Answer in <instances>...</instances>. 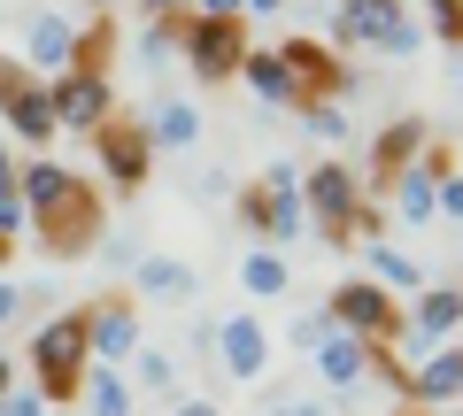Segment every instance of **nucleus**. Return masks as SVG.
<instances>
[{"label":"nucleus","instance_id":"1","mask_svg":"<svg viewBox=\"0 0 463 416\" xmlns=\"http://www.w3.org/2000/svg\"><path fill=\"white\" fill-rule=\"evenodd\" d=\"M16 193H24V217H32V239L54 254V263L93 254L100 232H109L93 178H78V170L47 162V154H24V162H16Z\"/></svg>","mask_w":463,"mask_h":416},{"label":"nucleus","instance_id":"2","mask_svg":"<svg viewBox=\"0 0 463 416\" xmlns=\"http://www.w3.org/2000/svg\"><path fill=\"white\" fill-rule=\"evenodd\" d=\"M85 370H93V339H85V309H62V317H47L32 332V385L54 401H78Z\"/></svg>","mask_w":463,"mask_h":416},{"label":"nucleus","instance_id":"3","mask_svg":"<svg viewBox=\"0 0 463 416\" xmlns=\"http://www.w3.org/2000/svg\"><path fill=\"white\" fill-rule=\"evenodd\" d=\"M301 208H309V232L325 239L332 254L355 247V208H364V178L340 162V154H325V162L301 170Z\"/></svg>","mask_w":463,"mask_h":416},{"label":"nucleus","instance_id":"4","mask_svg":"<svg viewBox=\"0 0 463 416\" xmlns=\"http://www.w3.org/2000/svg\"><path fill=\"white\" fill-rule=\"evenodd\" d=\"M240 224L263 232V247H286V239L309 232V208H301V170L294 162H270L263 178L240 193Z\"/></svg>","mask_w":463,"mask_h":416},{"label":"nucleus","instance_id":"5","mask_svg":"<svg viewBox=\"0 0 463 416\" xmlns=\"http://www.w3.org/2000/svg\"><path fill=\"white\" fill-rule=\"evenodd\" d=\"M248 23L240 16H185V32H178V54H185V69H194L201 85H224V78H240V62H248Z\"/></svg>","mask_w":463,"mask_h":416},{"label":"nucleus","instance_id":"6","mask_svg":"<svg viewBox=\"0 0 463 416\" xmlns=\"http://www.w3.org/2000/svg\"><path fill=\"white\" fill-rule=\"evenodd\" d=\"M279 62H286V78H294L301 100H340L347 108V100L364 93V69H347L325 39H279Z\"/></svg>","mask_w":463,"mask_h":416},{"label":"nucleus","instance_id":"7","mask_svg":"<svg viewBox=\"0 0 463 416\" xmlns=\"http://www.w3.org/2000/svg\"><path fill=\"white\" fill-rule=\"evenodd\" d=\"M325 317H332V332H355V339H371V347H386V339L402 332V300L386 293V285H371V278H340L332 300H325Z\"/></svg>","mask_w":463,"mask_h":416},{"label":"nucleus","instance_id":"8","mask_svg":"<svg viewBox=\"0 0 463 416\" xmlns=\"http://www.w3.org/2000/svg\"><path fill=\"white\" fill-rule=\"evenodd\" d=\"M347 23H355V39H364L371 54H394V62H410L417 47H425V23L410 16V0H332Z\"/></svg>","mask_w":463,"mask_h":416},{"label":"nucleus","instance_id":"9","mask_svg":"<svg viewBox=\"0 0 463 416\" xmlns=\"http://www.w3.org/2000/svg\"><path fill=\"white\" fill-rule=\"evenodd\" d=\"M440 170H456V162H448V147H425L417 162H402L394 178L379 185L386 217H402V232H425V224H440V217H432V185H440Z\"/></svg>","mask_w":463,"mask_h":416},{"label":"nucleus","instance_id":"10","mask_svg":"<svg viewBox=\"0 0 463 416\" xmlns=\"http://www.w3.org/2000/svg\"><path fill=\"white\" fill-rule=\"evenodd\" d=\"M93 162H100V178H109V193H139L147 170H155V147H147V132H139L132 116H109L93 132Z\"/></svg>","mask_w":463,"mask_h":416},{"label":"nucleus","instance_id":"11","mask_svg":"<svg viewBox=\"0 0 463 416\" xmlns=\"http://www.w3.org/2000/svg\"><path fill=\"white\" fill-rule=\"evenodd\" d=\"M209 363L224 370L232 385H248V378H263L270 370V332H263V317H216V332H209Z\"/></svg>","mask_w":463,"mask_h":416},{"label":"nucleus","instance_id":"12","mask_svg":"<svg viewBox=\"0 0 463 416\" xmlns=\"http://www.w3.org/2000/svg\"><path fill=\"white\" fill-rule=\"evenodd\" d=\"M47 100H54V124L78 139H93L100 124L116 116V85L109 78H85V69H62V78H47Z\"/></svg>","mask_w":463,"mask_h":416},{"label":"nucleus","instance_id":"13","mask_svg":"<svg viewBox=\"0 0 463 416\" xmlns=\"http://www.w3.org/2000/svg\"><path fill=\"white\" fill-rule=\"evenodd\" d=\"M394 393H402V409H432V416H440V409H463V347H456V339L432 347L417 370H402Z\"/></svg>","mask_w":463,"mask_h":416},{"label":"nucleus","instance_id":"14","mask_svg":"<svg viewBox=\"0 0 463 416\" xmlns=\"http://www.w3.org/2000/svg\"><path fill=\"white\" fill-rule=\"evenodd\" d=\"M70 47H78V23H70L62 8H32V16H24V54H16V62L47 85V78L70 69Z\"/></svg>","mask_w":463,"mask_h":416},{"label":"nucleus","instance_id":"15","mask_svg":"<svg viewBox=\"0 0 463 416\" xmlns=\"http://www.w3.org/2000/svg\"><path fill=\"white\" fill-rule=\"evenodd\" d=\"M85 339H93V363H124V355L139 347V309H132V293H100V300H85Z\"/></svg>","mask_w":463,"mask_h":416},{"label":"nucleus","instance_id":"16","mask_svg":"<svg viewBox=\"0 0 463 416\" xmlns=\"http://www.w3.org/2000/svg\"><path fill=\"white\" fill-rule=\"evenodd\" d=\"M0 116H8V132H16V147L32 154V147H54L62 139V124H54V100H47V85H16V93L0 100Z\"/></svg>","mask_w":463,"mask_h":416},{"label":"nucleus","instance_id":"17","mask_svg":"<svg viewBox=\"0 0 463 416\" xmlns=\"http://www.w3.org/2000/svg\"><path fill=\"white\" fill-rule=\"evenodd\" d=\"M317 378H325L332 393H355L364 378H379V347L355 339V332H332L325 347H317Z\"/></svg>","mask_w":463,"mask_h":416},{"label":"nucleus","instance_id":"18","mask_svg":"<svg viewBox=\"0 0 463 416\" xmlns=\"http://www.w3.org/2000/svg\"><path fill=\"white\" fill-rule=\"evenodd\" d=\"M139 132H147V147H155V154H194L209 124H201V108H194V100H155Z\"/></svg>","mask_w":463,"mask_h":416},{"label":"nucleus","instance_id":"19","mask_svg":"<svg viewBox=\"0 0 463 416\" xmlns=\"http://www.w3.org/2000/svg\"><path fill=\"white\" fill-rule=\"evenodd\" d=\"M425 139H432L425 116H394V124L379 132V147H371V185H386L402 162H417V154H425Z\"/></svg>","mask_w":463,"mask_h":416},{"label":"nucleus","instance_id":"20","mask_svg":"<svg viewBox=\"0 0 463 416\" xmlns=\"http://www.w3.org/2000/svg\"><path fill=\"white\" fill-rule=\"evenodd\" d=\"M132 293H147V300H194L201 278H194V263H178V254H139V263H132Z\"/></svg>","mask_w":463,"mask_h":416},{"label":"nucleus","instance_id":"21","mask_svg":"<svg viewBox=\"0 0 463 416\" xmlns=\"http://www.w3.org/2000/svg\"><path fill=\"white\" fill-rule=\"evenodd\" d=\"M240 85H248L263 108H301V93H294V78H286L279 47H248V62H240Z\"/></svg>","mask_w":463,"mask_h":416},{"label":"nucleus","instance_id":"22","mask_svg":"<svg viewBox=\"0 0 463 416\" xmlns=\"http://www.w3.org/2000/svg\"><path fill=\"white\" fill-rule=\"evenodd\" d=\"M364 263H371V285H386V293H425V263H417V254H402L394 239H371Z\"/></svg>","mask_w":463,"mask_h":416},{"label":"nucleus","instance_id":"23","mask_svg":"<svg viewBox=\"0 0 463 416\" xmlns=\"http://www.w3.org/2000/svg\"><path fill=\"white\" fill-rule=\"evenodd\" d=\"M240 285H248V300H279L294 285V263L279 247H255V254H240Z\"/></svg>","mask_w":463,"mask_h":416},{"label":"nucleus","instance_id":"24","mask_svg":"<svg viewBox=\"0 0 463 416\" xmlns=\"http://www.w3.org/2000/svg\"><path fill=\"white\" fill-rule=\"evenodd\" d=\"M78 393H85V409H93V416H132V378H124L116 363H93Z\"/></svg>","mask_w":463,"mask_h":416},{"label":"nucleus","instance_id":"25","mask_svg":"<svg viewBox=\"0 0 463 416\" xmlns=\"http://www.w3.org/2000/svg\"><path fill=\"white\" fill-rule=\"evenodd\" d=\"M109 54H116V23L93 16V32H78V47H70V69H85V78H109Z\"/></svg>","mask_w":463,"mask_h":416},{"label":"nucleus","instance_id":"26","mask_svg":"<svg viewBox=\"0 0 463 416\" xmlns=\"http://www.w3.org/2000/svg\"><path fill=\"white\" fill-rule=\"evenodd\" d=\"M124 363H132V385H147V393H170V385H178V363H170V347H147V339H139Z\"/></svg>","mask_w":463,"mask_h":416},{"label":"nucleus","instance_id":"27","mask_svg":"<svg viewBox=\"0 0 463 416\" xmlns=\"http://www.w3.org/2000/svg\"><path fill=\"white\" fill-rule=\"evenodd\" d=\"M301 124H309V139H332V147H347V132H355L340 100H301Z\"/></svg>","mask_w":463,"mask_h":416},{"label":"nucleus","instance_id":"28","mask_svg":"<svg viewBox=\"0 0 463 416\" xmlns=\"http://www.w3.org/2000/svg\"><path fill=\"white\" fill-rule=\"evenodd\" d=\"M417 8H425V32L463 54V0H417Z\"/></svg>","mask_w":463,"mask_h":416},{"label":"nucleus","instance_id":"29","mask_svg":"<svg viewBox=\"0 0 463 416\" xmlns=\"http://www.w3.org/2000/svg\"><path fill=\"white\" fill-rule=\"evenodd\" d=\"M432 217L463 232V170H440V185H432Z\"/></svg>","mask_w":463,"mask_h":416},{"label":"nucleus","instance_id":"30","mask_svg":"<svg viewBox=\"0 0 463 416\" xmlns=\"http://www.w3.org/2000/svg\"><path fill=\"white\" fill-rule=\"evenodd\" d=\"M178 32H185V16H147V32H139V54H147V62H163V54L178 47Z\"/></svg>","mask_w":463,"mask_h":416},{"label":"nucleus","instance_id":"31","mask_svg":"<svg viewBox=\"0 0 463 416\" xmlns=\"http://www.w3.org/2000/svg\"><path fill=\"white\" fill-rule=\"evenodd\" d=\"M0 416H54V409H47V393H39L32 378H16L8 393H0Z\"/></svg>","mask_w":463,"mask_h":416},{"label":"nucleus","instance_id":"32","mask_svg":"<svg viewBox=\"0 0 463 416\" xmlns=\"http://www.w3.org/2000/svg\"><path fill=\"white\" fill-rule=\"evenodd\" d=\"M286 339H294V347H325V339H332V317H325V309H309V317H294V324H286Z\"/></svg>","mask_w":463,"mask_h":416},{"label":"nucleus","instance_id":"33","mask_svg":"<svg viewBox=\"0 0 463 416\" xmlns=\"http://www.w3.org/2000/svg\"><path fill=\"white\" fill-rule=\"evenodd\" d=\"M263 416H332V401H317V393H294V401H270Z\"/></svg>","mask_w":463,"mask_h":416},{"label":"nucleus","instance_id":"34","mask_svg":"<svg viewBox=\"0 0 463 416\" xmlns=\"http://www.w3.org/2000/svg\"><path fill=\"white\" fill-rule=\"evenodd\" d=\"M24 224H32V217H24V193H0V239H16Z\"/></svg>","mask_w":463,"mask_h":416},{"label":"nucleus","instance_id":"35","mask_svg":"<svg viewBox=\"0 0 463 416\" xmlns=\"http://www.w3.org/2000/svg\"><path fill=\"white\" fill-rule=\"evenodd\" d=\"M100 263H109V270H132L139 247H132V239H109V232H100Z\"/></svg>","mask_w":463,"mask_h":416},{"label":"nucleus","instance_id":"36","mask_svg":"<svg viewBox=\"0 0 463 416\" xmlns=\"http://www.w3.org/2000/svg\"><path fill=\"white\" fill-rule=\"evenodd\" d=\"M16 317H24V285H16V278H0V332H8Z\"/></svg>","mask_w":463,"mask_h":416},{"label":"nucleus","instance_id":"37","mask_svg":"<svg viewBox=\"0 0 463 416\" xmlns=\"http://www.w3.org/2000/svg\"><path fill=\"white\" fill-rule=\"evenodd\" d=\"M16 85H32V69H24V62H16V54H8V47H0V100H8V93H16Z\"/></svg>","mask_w":463,"mask_h":416},{"label":"nucleus","instance_id":"38","mask_svg":"<svg viewBox=\"0 0 463 416\" xmlns=\"http://www.w3.org/2000/svg\"><path fill=\"white\" fill-rule=\"evenodd\" d=\"M185 16H240V0H194ZM240 23H248V16H240Z\"/></svg>","mask_w":463,"mask_h":416},{"label":"nucleus","instance_id":"39","mask_svg":"<svg viewBox=\"0 0 463 416\" xmlns=\"http://www.w3.org/2000/svg\"><path fill=\"white\" fill-rule=\"evenodd\" d=\"M139 8H147V16H185L194 0H139Z\"/></svg>","mask_w":463,"mask_h":416},{"label":"nucleus","instance_id":"40","mask_svg":"<svg viewBox=\"0 0 463 416\" xmlns=\"http://www.w3.org/2000/svg\"><path fill=\"white\" fill-rule=\"evenodd\" d=\"M170 416H224V409H216V401H178Z\"/></svg>","mask_w":463,"mask_h":416},{"label":"nucleus","instance_id":"41","mask_svg":"<svg viewBox=\"0 0 463 416\" xmlns=\"http://www.w3.org/2000/svg\"><path fill=\"white\" fill-rule=\"evenodd\" d=\"M0 193H16V154L0 147Z\"/></svg>","mask_w":463,"mask_h":416},{"label":"nucleus","instance_id":"42","mask_svg":"<svg viewBox=\"0 0 463 416\" xmlns=\"http://www.w3.org/2000/svg\"><path fill=\"white\" fill-rule=\"evenodd\" d=\"M8 385H16V363H8V355H0V393H8Z\"/></svg>","mask_w":463,"mask_h":416},{"label":"nucleus","instance_id":"43","mask_svg":"<svg viewBox=\"0 0 463 416\" xmlns=\"http://www.w3.org/2000/svg\"><path fill=\"white\" fill-rule=\"evenodd\" d=\"M8 254H16V239H0V270H8Z\"/></svg>","mask_w":463,"mask_h":416},{"label":"nucleus","instance_id":"44","mask_svg":"<svg viewBox=\"0 0 463 416\" xmlns=\"http://www.w3.org/2000/svg\"><path fill=\"white\" fill-rule=\"evenodd\" d=\"M456 93H463V54H456Z\"/></svg>","mask_w":463,"mask_h":416},{"label":"nucleus","instance_id":"45","mask_svg":"<svg viewBox=\"0 0 463 416\" xmlns=\"http://www.w3.org/2000/svg\"><path fill=\"white\" fill-rule=\"evenodd\" d=\"M394 416H417V409H394Z\"/></svg>","mask_w":463,"mask_h":416},{"label":"nucleus","instance_id":"46","mask_svg":"<svg viewBox=\"0 0 463 416\" xmlns=\"http://www.w3.org/2000/svg\"><path fill=\"white\" fill-rule=\"evenodd\" d=\"M440 416H463V409H440Z\"/></svg>","mask_w":463,"mask_h":416}]
</instances>
